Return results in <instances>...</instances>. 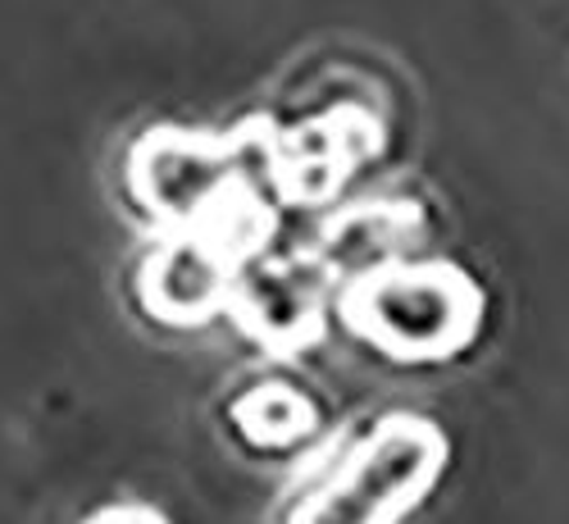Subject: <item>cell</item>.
I'll list each match as a JSON object with an SVG mask.
<instances>
[{
    "label": "cell",
    "mask_w": 569,
    "mask_h": 524,
    "mask_svg": "<svg viewBox=\"0 0 569 524\" xmlns=\"http://www.w3.org/2000/svg\"><path fill=\"white\" fill-rule=\"evenodd\" d=\"M347 324L397 360H438L479 328V293L447 265L378 269L347 293Z\"/></svg>",
    "instance_id": "cell-1"
},
{
    "label": "cell",
    "mask_w": 569,
    "mask_h": 524,
    "mask_svg": "<svg viewBox=\"0 0 569 524\" xmlns=\"http://www.w3.org/2000/svg\"><path fill=\"white\" fill-rule=\"evenodd\" d=\"M442 465L447 438L438 424L415 415L383 419L333 474V484L297 511L292 524H397L438 484Z\"/></svg>",
    "instance_id": "cell-2"
},
{
    "label": "cell",
    "mask_w": 569,
    "mask_h": 524,
    "mask_svg": "<svg viewBox=\"0 0 569 524\" xmlns=\"http://www.w3.org/2000/svg\"><path fill=\"white\" fill-rule=\"evenodd\" d=\"M242 424L251 428L260 443H288V438H297V434H306V428H310V411L292 393L264 388V393H256L242 406Z\"/></svg>",
    "instance_id": "cell-3"
},
{
    "label": "cell",
    "mask_w": 569,
    "mask_h": 524,
    "mask_svg": "<svg viewBox=\"0 0 569 524\" xmlns=\"http://www.w3.org/2000/svg\"><path fill=\"white\" fill-rule=\"evenodd\" d=\"M97 524H160V520L147 515V511H110V515H101Z\"/></svg>",
    "instance_id": "cell-4"
}]
</instances>
